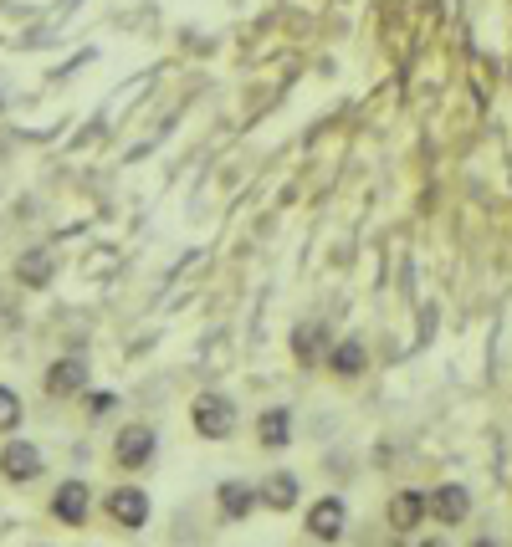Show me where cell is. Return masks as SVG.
I'll use <instances>...</instances> for the list:
<instances>
[{"instance_id":"10","label":"cell","mask_w":512,"mask_h":547,"mask_svg":"<svg viewBox=\"0 0 512 547\" xmlns=\"http://www.w3.org/2000/svg\"><path fill=\"white\" fill-rule=\"evenodd\" d=\"M216 501H221V512H226V517H246V512L256 507V501H262V491L246 486V481H221Z\"/></svg>"},{"instance_id":"15","label":"cell","mask_w":512,"mask_h":547,"mask_svg":"<svg viewBox=\"0 0 512 547\" xmlns=\"http://www.w3.org/2000/svg\"><path fill=\"white\" fill-rule=\"evenodd\" d=\"M21 425V399L16 389H0V430H16Z\"/></svg>"},{"instance_id":"3","label":"cell","mask_w":512,"mask_h":547,"mask_svg":"<svg viewBox=\"0 0 512 547\" xmlns=\"http://www.w3.org/2000/svg\"><path fill=\"white\" fill-rule=\"evenodd\" d=\"M108 517L123 522V527H144V522H149V496H144L139 486H118V491H108Z\"/></svg>"},{"instance_id":"17","label":"cell","mask_w":512,"mask_h":547,"mask_svg":"<svg viewBox=\"0 0 512 547\" xmlns=\"http://www.w3.org/2000/svg\"><path fill=\"white\" fill-rule=\"evenodd\" d=\"M88 409H93V415H108V409H113V394H93Z\"/></svg>"},{"instance_id":"14","label":"cell","mask_w":512,"mask_h":547,"mask_svg":"<svg viewBox=\"0 0 512 547\" xmlns=\"http://www.w3.org/2000/svg\"><path fill=\"white\" fill-rule=\"evenodd\" d=\"M47 277H52V261L41 256V251L21 256V282H47Z\"/></svg>"},{"instance_id":"6","label":"cell","mask_w":512,"mask_h":547,"mask_svg":"<svg viewBox=\"0 0 512 547\" xmlns=\"http://www.w3.org/2000/svg\"><path fill=\"white\" fill-rule=\"evenodd\" d=\"M425 512H431V496H425V491H395V501H390V527H395V532H415Z\"/></svg>"},{"instance_id":"16","label":"cell","mask_w":512,"mask_h":547,"mask_svg":"<svg viewBox=\"0 0 512 547\" xmlns=\"http://www.w3.org/2000/svg\"><path fill=\"white\" fill-rule=\"evenodd\" d=\"M313 353H318V328H303V333H297V358L313 363Z\"/></svg>"},{"instance_id":"1","label":"cell","mask_w":512,"mask_h":547,"mask_svg":"<svg viewBox=\"0 0 512 547\" xmlns=\"http://www.w3.org/2000/svg\"><path fill=\"white\" fill-rule=\"evenodd\" d=\"M190 420H195V430H200L205 440H226V435L236 430V409H231L226 394H200V399L190 404Z\"/></svg>"},{"instance_id":"18","label":"cell","mask_w":512,"mask_h":547,"mask_svg":"<svg viewBox=\"0 0 512 547\" xmlns=\"http://www.w3.org/2000/svg\"><path fill=\"white\" fill-rule=\"evenodd\" d=\"M420 547H451V542L446 537H431V542H420Z\"/></svg>"},{"instance_id":"2","label":"cell","mask_w":512,"mask_h":547,"mask_svg":"<svg viewBox=\"0 0 512 547\" xmlns=\"http://www.w3.org/2000/svg\"><path fill=\"white\" fill-rule=\"evenodd\" d=\"M41 450L36 445H26V440H11L6 450H0V476L6 481H31V476H41Z\"/></svg>"},{"instance_id":"19","label":"cell","mask_w":512,"mask_h":547,"mask_svg":"<svg viewBox=\"0 0 512 547\" xmlns=\"http://www.w3.org/2000/svg\"><path fill=\"white\" fill-rule=\"evenodd\" d=\"M477 547H497V542H492V537H482V542H477Z\"/></svg>"},{"instance_id":"5","label":"cell","mask_w":512,"mask_h":547,"mask_svg":"<svg viewBox=\"0 0 512 547\" xmlns=\"http://www.w3.org/2000/svg\"><path fill=\"white\" fill-rule=\"evenodd\" d=\"M466 512H472V496H466V486H436V491H431V517H436V522L456 527V522H466Z\"/></svg>"},{"instance_id":"4","label":"cell","mask_w":512,"mask_h":547,"mask_svg":"<svg viewBox=\"0 0 512 547\" xmlns=\"http://www.w3.org/2000/svg\"><path fill=\"white\" fill-rule=\"evenodd\" d=\"M344 522H349V512H344V501H338V496H323L318 507L308 512V532L318 542H338V537H344Z\"/></svg>"},{"instance_id":"13","label":"cell","mask_w":512,"mask_h":547,"mask_svg":"<svg viewBox=\"0 0 512 547\" xmlns=\"http://www.w3.org/2000/svg\"><path fill=\"white\" fill-rule=\"evenodd\" d=\"M333 369H338V374H359V369H364V348H359V343H338V348H333Z\"/></svg>"},{"instance_id":"20","label":"cell","mask_w":512,"mask_h":547,"mask_svg":"<svg viewBox=\"0 0 512 547\" xmlns=\"http://www.w3.org/2000/svg\"><path fill=\"white\" fill-rule=\"evenodd\" d=\"M0 108H6V93H0Z\"/></svg>"},{"instance_id":"8","label":"cell","mask_w":512,"mask_h":547,"mask_svg":"<svg viewBox=\"0 0 512 547\" xmlns=\"http://www.w3.org/2000/svg\"><path fill=\"white\" fill-rule=\"evenodd\" d=\"M52 507H57V517L67 527H82V522H88V486H82V481H62Z\"/></svg>"},{"instance_id":"12","label":"cell","mask_w":512,"mask_h":547,"mask_svg":"<svg viewBox=\"0 0 512 547\" xmlns=\"http://www.w3.org/2000/svg\"><path fill=\"white\" fill-rule=\"evenodd\" d=\"M256 435H262V445H267V450H282V445H287V435H292V415H287V409H267L262 425H256Z\"/></svg>"},{"instance_id":"11","label":"cell","mask_w":512,"mask_h":547,"mask_svg":"<svg viewBox=\"0 0 512 547\" xmlns=\"http://www.w3.org/2000/svg\"><path fill=\"white\" fill-rule=\"evenodd\" d=\"M292 501H297V476H287V471L267 476V486H262V507H272V512H287Z\"/></svg>"},{"instance_id":"7","label":"cell","mask_w":512,"mask_h":547,"mask_svg":"<svg viewBox=\"0 0 512 547\" xmlns=\"http://www.w3.org/2000/svg\"><path fill=\"white\" fill-rule=\"evenodd\" d=\"M118 466H149V455H154V430L149 425H128L118 435Z\"/></svg>"},{"instance_id":"9","label":"cell","mask_w":512,"mask_h":547,"mask_svg":"<svg viewBox=\"0 0 512 547\" xmlns=\"http://www.w3.org/2000/svg\"><path fill=\"white\" fill-rule=\"evenodd\" d=\"M82 384H88V363L82 358H62V363H52V374H47V394H77Z\"/></svg>"}]
</instances>
